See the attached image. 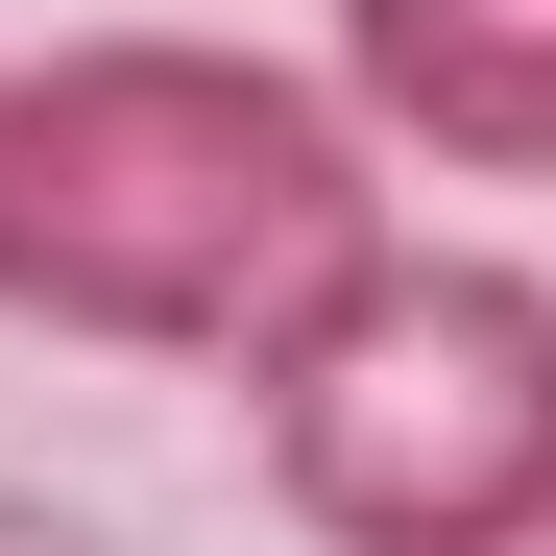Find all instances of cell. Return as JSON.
<instances>
[{
  "mask_svg": "<svg viewBox=\"0 0 556 556\" xmlns=\"http://www.w3.org/2000/svg\"><path fill=\"white\" fill-rule=\"evenodd\" d=\"M363 242H388V122L339 98V49L73 25L0 73V339L242 388V339Z\"/></svg>",
  "mask_w": 556,
  "mask_h": 556,
  "instance_id": "cell-1",
  "label": "cell"
},
{
  "mask_svg": "<svg viewBox=\"0 0 556 556\" xmlns=\"http://www.w3.org/2000/svg\"><path fill=\"white\" fill-rule=\"evenodd\" d=\"M242 459L315 556H556V266L388 218L242 339Z\"/></svg>",
  "mask_w": 556,
  "mask_h": 556,
  "instance_id": "cell-2",
  "label": "cell"
},
{
  "mask_svg": "<svg viewBox=\"0 0 556 556\" xmlns=\"http://www.w3.org/2000/svg\"><path fill=\"white\" fill-rule=\"evenodd\" d=\"M339 98L388 122V169L556 194V0H339Z\"/></svg>",
  "mask_w": 556,
  "mask_h": 556,
  "instance_id": "cell-3",
  "label": "cell"
},
{
  "mask_svg": "<svg viewBox=\"0 0 556 556\" xmlns=\"http://www.w3.org/2000/svg\"><path fill=\"white\" fill-rule=\"evenodd\" d=\"M0 556H98V532H73V508H49V484H0Z\"/></svg>",
  "mask_w": 556,
  "mask_h": 556,
  "instance_id": "cell-4",
  "label": "cell"
}]
</instances>
